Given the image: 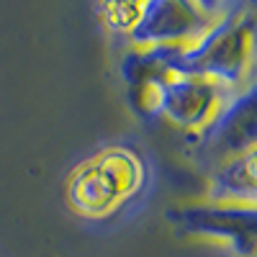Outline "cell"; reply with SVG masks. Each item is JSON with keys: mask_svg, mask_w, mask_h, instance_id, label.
<instances>
[{"mask_svg": "<svg viewBox=\"0 0 257 257\" xmlns=\"http://www.w3.org/2000/svg\"><path fill=\"white\" fill-rule=\"evenodd\" d=\"M128 175H132V162L123 160L121 155H111L103 162V167L90 170L80 180V201L88 203L90 208H108L111 201H116L121 193L128 190Z\"/></svg>", "mask_w": 257, "mask_h": 257, "instance_id": "cell-1", "label": "cell"}]
</instances>
